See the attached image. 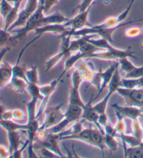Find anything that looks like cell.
I'll return each mask as SVG.
<instances>
[{
	"instance_id": "8d00e7d4",
	"label": "cell",
	"mask_w": 143,
	"mask_h": 158,
	"mask_svg": "<svg viewBox=\"0 0 143 158\" xmlns=\"http://www.w3.org/2000/svg\"><path fill=\"white\" fill-rule=\"evenodd\" d=\"M59 0H39V4L43 7L44 12L47 13L52 9L55 4H57Z\"/></svg>"
},
{
	"instance_id": "4dcf8cb0",
	"label": "cell",
	"mask_w": 143,
	"mask_h": 158,
	"mask_svg": "<svg viewBox=\"0 0 143 158\" xmlns=\"http://www.w3.org/2000/svg\"><path fill=\"white\" fill-rule=\"evenodd\" d=\"M118 62L119 68L121 69V71L125 72L126 73H128L130 72H131L136 67V66L129 60V57H124V58L120 59L118 61Z\"/></svg>"
},
{
	"instance_id": "ba28073f",
	"label": "cell",
	"mask_w": 143,
	"mask_h": 158,
	"mask_svg": "<svg viewBox=\"0 0 143 158\" xmlns=\"http://www.w3.org/2000/svg\"><path fill=\"white\" fill-rule=\"evenodd\" d=\"M59 140L60 136L59 134L51 133L47 131V134L43 139H36L33 144V147L34 146H43L51 152H54L57 156H59V157H65V155L62 153L59 148Z\"/></svg>"
},
{
	"instance_id": "bcb514c9",
	"label": "cell",
	"mask_w": 143,
	"mask_h": 158,
	"mask_svg": "<svg viewBox=\"0 0 143 158\" xmlns=\"http://www.w3.org/2000/svg\"><path fill=\"white\" fill-rule=\"evenodd\" d=\"M140 109H141V110H142V113H143V106H142V107H141V108H140Z\"/></svg>"
},
{
	"instance_id": "ac0fdd59",
	"label": "cell",
	"mask_w": 143,
	"mask_h": 158,
	"mask_svg": "<svg viewBox=\"0 0 143 158\" xmlns=\"http://www.w3.org/2000/svg\"><path fill=\"white\" fill-rule=\"evenodd\" d=\"M22 130H15L7 131L8 139H9L10 156L14 152L17 151L20 148V131Z\"/></svg>"
},
{
	"instance_id": "83f0119b",
	"label": "cell",
	"mask_w": 143,
	"mask_h": 158,
	"mask_svg": "<svg viewBox=\"0 0 143 158\" xmlns=\"http://www.w3.org/2000/svg\"><path fill=\"white\" fill-rule=\"evenodd\" d=\"M131 134L143 143V127L138 119L131 120Z\"/></svg>"
},
{
	"instance_id": "6da1fadb",
	"label": "cell",
	"mask_w": 143,
	"mask_h": 158,
	"mask_svg": "<svg viewBox=\"0 0 143 158\" xmlns=\"http://www.w3.org/2000/svg\"><path fill=\"white\" fill-rule=\"evenodd\" d=\"M44 12L43 7L39 4L38 9H36L34 14L27 20L25 25L20 28V30H14L10 31L11 34H15L12 36L11 42L19 41L25 39L30 31H35L36 29L42 27V26L50 25V24H60L68 22L69 19L65 17L64 15L55 13L50 15H46Z\"/></svg>"
},
{
	"instance_id": "ffe728a7",
	"label": "cell",
	"mask_w": 143,
	"mask_h": 158,
	"mask_svg": "<svg viewBox=\"0 0 143 158\" xmlns=\"http://www.w3.org/2000/svg\"><path fill=\"white\" fill-rule=\"evenodd\" d=\"M86 58V54L80 51H78L76 52H73L69 55V57L67 60L64 63V68H63V73H66L70 70L77 62L80 61V60Z\"/></svg>"
},
{
	"instance_id": "2e32d148",
	"label": "cell",
	"mask_w": 143,
	"mask_h": 158,
	"mask_svg": "<svg viewBox=\"0 0 143 158\" xmlns=\"http://www.w3.org/2000/svg\"><path fill=\"white\" fill-rule=\"evenodd\" d=\"M118 67L119 62L118 61H116V62L112 63V64H111L106 70H105L104 72L100 71V78H101V87H100V90L98 92L97 95L96 97H94V99H96L97 97L100 95V94L102 93V92L104 90V89L108 88L110 81L112 80V78L114 73H115V72Z\"/></svg>"
},
{
	"instance_id": "9a60e30c",
	"label": "cell",
	"mask_w": 143,
	"mask_h": 158,
	"mask_svg": "<svg viewBox=\"0 0 143 158\" xmlns=\"http://www.w3.org/2000/svg\"><path fill=\"white\" fill-rule=\"evenodd\" d=\"M76 69L78 70L79 73L83 78V82H87L90 83L93 79L94 76L96 73L94 66L92 62L83 60L78 63Z\"/></svg>"
},
{
	"instance_id": "b9f144b4",
	"label": "cell",
	"mask_w": 143,
	"mask_h": 158,
	"mask_svg": "<svg viewBox=\"0 0 143 158\" xmlns=\"http://www.w3.org/2000/svg\"><path fill=\"white\" fill-rule=\"evenodd\" d=\"M4 120H13V115H12V110H5L2 119Z\"/></svg>"
},
{
	"instance_id": "836d02e7",
	"label": "cell",
	"mask_w": 143,
	"mask_h": 158,
	"mask_svg": "<svg viewBox=\"0 0 143 158\" xmlns=\"http://www.w3.org/2000/svg\"><path fill=\"white\" fill-rule=\"evenodd\" d=\"M10 32L5 31L4 29H0V47H2L11 42L12 35Z\"/></svg>"
},
{
	"instance_id": "52a82bcc",
	"label": "cell",
	"mask_w": 143,
	"mask_h": 158,
	"mask_svg": "<svg viewBox=\"0 0 143 158\" xmlns=\"http://www.w3.org/2000/svg\"><path fill=\"white\" fill-rule=\"evenodd\" d=\"M117 93L124 99L126 105L141 108L143 106V89L119 88Z\"/></svg>"
},
{
	"instance_id": "9c48e42d",
	"label": "cell",
	"mask_w": 143,
	"mask_h": 158,
	"mask_svg": "<svg viewBox=\"0 0 143 158\" xmlns=\"http://www.w3.org/2000/svg\"><path fill=\"white\" fill-rule=\"evenodd\" d=\"M63 104H59L50 108L49 110L46 112V117L43 123L39 127L40 130H47L55 127L64 117V113L62 110Z\"/></svg>"
},
{
	"instance_id": "8fae6325",
	"label": "cell",
	"mask_w": 143,
	"mask_h": 158,
	"mask_svg": "<svg viewBox=\"0 0 143 158\" xmlns=\"http://www.w3.org/2000/svg\"><path fill=\"white\" fill-rule=\"evenodd\" d=\"M112 109L115 110V114H117L121 117L133 120L138 119V118L142 116V111L140 108L137 106H132L126 105V106H122L118 104H114L112 105Z\"/></svg>"
},
{
	"instance_id": "7bdbcfd3",
	"label": "cell",
	"mask_w": 143,
	"mask_h": 158,
	"mask_svg": "<svg viewBox=\"0 0 143 158\" xmlns=\"http://www.w3.org/2000/svg\"><path fill=\"white\" fill-rule=\"evenodd\" d=\"M10 50V47H8L6 46L4 47V48H2V50L1 51H0V66H1L2 63V60H3L4 55H6L8 52H9Z\"/></svg>"
},
{
	"instance_id": "cb8c5ba5",
	"label": "cell",
	"mask_w": 143,
	"mask_h": 158,
	"mask_svg": "<svg viewBox=\"0 0 143 158\" xmlns=\"http://www.w3.org/2000/svg\"><path fill=\"white\" fill-rule=\"evenodd\" d=\"M121 87L125 88H143V76L138 78H121Z\"/></svg>"
},
{
	"instance_id": "f6af8a7d",
	"label": "cell",
	"mask_w": 143,
	"mask_h": 158,
	"mask_svg": "<svg viewBox=\"0 0 143 158\" xmlns=\"http://www.w3.org/2000/svg\"><path fill=\"white\" fill-rule=\"evenodd\" d=\"M10 3H13V4H17V3H22V0H8Z\"/></svg>"
},
{
	"instance_id": "f546056e",
	"label": "cell",
	"mask_w": 143,
	"mask_h": 158,
	"mask_svg": "<svg viewBox=\"0 0 143 158\" xmlns=\"http://www.w3.org/2000/svg\"><path fill=\"white\" fill-rule=\"evenodd\" d=\"M116 138L115 136L109 135V134H104L105 145L111 151H116L119 148V143Z\"/></svg>"
},
{
	"instance_id": "d6986e66",
	"label": "cell",
	"mask_w": 143,
	"mask_h": 158,
	"mask_svg": "<svg viewBox=\"0 0 143 158\" xmlns=\"http://www.w3.org/2000/svg\"><path fill=\"white\" fill-rule=\"evenodd\" d=\"M70 51L69 49L67 50H61V51L57 52L56 55H53V56L50 57V59L47 60L46 62V65H45V67H46V72H48V71L51 70L55 67V66H56L59 61L62 60V57L64 56H67V55H70Z\"/></svg>"
},
{
	"instance_id": "5bb4252c",
	"label": "cell",
	"mask_w": 143,
	"mask_h": 158,
	"mask_svg": "<svg viewBox=\"0 0 143 158\" xmlns=\"http://www.w3.org/2000/svg\"><path fill=\"white\" fill-rule=\"evenodd\" d=\"M68 26L67 22L65 23H60V24H50L47 25L42 26L34 31L36 35L41 37L42 35L46 33H53L59 34V35H63L69 30L68 28Z\"/></svg>"
},
{
	"instance_id": "60d3db41",
	"label": "cell",
	"mask_w": 143,
	"mask_h": 158,
	"mask_svg": "<svg viewBox=\"0 0 143 158\" xmlns=\"http://www.w3.org/2000/svg\"><path fill=\"white\" fill-rule=\"evenodd\" d=\"M10 157V152L6 146L0 144V158H7Z\"/></svg>"
},
{
	"instance_id": "e575fe53",
	"label": "cell",
	"mask_w": 143,
	"mask_h": 158,
	"mask_svg": "<svg viewBox=\"0 0 143 158\" xmlns=\"http://www.w3.org/2000/svg\"><path fill=\"white\" fill-rule=\"evenodd\" d=\"M142 33V30L138 27H132L126 30L124 35L127 38H135Z\"/></svg>"
},
{
	"instance_id": "603a6c76",
	"label": "cell",
	"mask_w": 143,
	"mask_h": 158,
	"mask_svg": "<svg viewBox=\"0 0 143 158\" xmlns=\"http://www.w3.org/2000/svg\"><path fill=\"white\" fill-rule=\"evenodd\" d=\"M9 84L10 87H11L15 92H17V93L20 94L25 93L26 89H27L29 85L27 81L24 80V79L18 77H14V76L12 77Z\"/></svg>"
},
{
	"instance_id": "8992f818",
	"label": "cell",
	"mask_w": 143,
	"mask_h": 158,
	"mask_svg": "<svg viewBox=\"0 0 143 158\" xmlns=\"http://www.w3.org/2000/svg\"><path fill=\"white\" fill-rule=\"evenodd\" d=\"M39 5V0H27L24 9L19 11L16 20L9 28L8 31L10 32L18 27H24L30 18L38 9Z\"/></svg>"
},
{
	"instance_id": "277c9868",
	"label": "cell",
	"mask_w": 143,
	"mask_h": 158,
	"mask_svg": "<svg viewBox=\"0 0 143 158\" xmlns=\"http://www.w3.org/2000/svg\"><path fill=\"white\" fill-rule=\"evenodd\" d=\"M124 57H131V58L136 59L134 56V52L132 51L131 48L126 50L119 49L115 48L112 50H100L93 52L89 56L88 58H95L99 60H108V61H119L120 59Z\"/></svg>"
},
{
	"instance_id": "5b68a950",
	"label": "cell",
	"mask_w": 143,
	"mask_h": 158,
	"mask_svg": "<svg viewBox=\"0 0 143 158\" xmlns=\"http://www.w3.org/2000/svg\"><path fill=\"white\" fill-rule=\"evenodd\" d=\"M121 77L120 76V68L118 67L115 72V73H114L112 78V80L110 81L109 85L108 86V94L99 102L93 105L95 110H96L99 115L105 113L110 97L115 93H116V90H117L118 88L121 87Z\"/></svg>"
},
{
	"instance_id": "7a4b0ae2",
	"label": "cell",
	"mask_w": 143,
	"mask_h": 158,
	"mask_svg": "<svg viewBox=\"0 0 143 158\" xmlns=\"http://www.w3.org/2000/svg\"><path fill=\"white\" fill-rule=\"evenodd\" d=\"M60 140H77L85 143L90 146L96 147L102 152L105 146L104 141V134L96 128H83L80 132L72 135L61 136Z\"/></svg>"
},
{
	"instance_id": "3957f363",
	"label": "cell",
	"mask_w": 143,
	"mask_h": 158,
	"mask_svg": "<svg viewBox=\"0 0 143 158\" xmlns=\"http://www.w3.org/2000/svg\"><path fill=\"white\" fill-rule=\"evenodd\" d=\"M83 112V109L82 107L76 106V105L68 104V109L67 111L64 113V117L62 120L60 121L55 127L47 130V131L54 134L62 132L70 123H76L82 118Z\"/></svg>"
},
{
	"instance_id": "f907efd6",
	"label": "cell",
	"mask_w": 143,
	"mask_h": 158,
	"mask_svg": "<svg viewBox=\"0 0 143 158\" xmlns=\"http://www.w3.org/2000/svg\"><path fill=\"white\" fill-rule=\"evenodd\" d=\"M142 32H143V27H142Z\"/></svg>"
},
{
	"instance_id": "ab89813d",
	"label": "cell",
	"mask_w": 143,
	"mask_h": 158,
	"mask_svg": "<svg viewBox=\"0 0 143 158\" xmlns=\"http://www.w3.org/2000/svg\"><path fill=\"white\" fill-rule=\"evenodd\" d=\"M99 123L100 124V125L103 127H103H104L105 125H107L108 123H110L109 118H108L106 113H104V114L99 115Z\"/></svg>"
},
{
	"instance_id": "ee69618b",
	"label": "cell",
	"mask_w": 143,
	"mask_h": 158,
	"mask_svg": "<svg viewBox=\"0 0 143 158\" xmlns=\"http://www.w3.org/2000/svg\"><path fill=\"white\" fill-rule=\"evenodd\" d=\"M5 110H5L3 105H2L1 104H0V120L2 119V116H3V114H4Z\"/></svg>"
},
{
	"instance_id": "e0dca14e",
	"label": "cell",
	"mask_w": 143,
	"mask_h": 158,
	"mask_svg": "<svg viewBox=\"0 0 143 158\" xmlns=\"http://www.w3.org/2000/svg\"><path fill=\"white\" fill-rule=\"evenodd\" d=\"M13 77V66L6 62H3L0 66V89L4 88Z\"/></svg>"
},
{
	"instance_id": "30bf717a",
	"label": "cell",
	"mask_w": 143,
	"mask_h": 158,
	"mask_svg": "<svg viewBox=\"0 0 143 158\" xmlns=\"http://www.w3.org/2000/svg\"><path fill=\"white\" fill-rule=\"evenodd\" d=\"M64 74L65 73L62 72V74L59 75V77L57 78L56 79H55V80L52 81L50 83L47 84V85H45L40 86V93L41 94V95L43 96V99L41 100L40 106L39 108L38 111H37V115H36L37 119H39V118L41 116L42 114H43L47 104L48 103V101L50 98V97H51V95L53 94L55 89H56L58 84H59L61 79H62L63 76Z\"/></svg>"
},
{
	"instance_id": "d590c367",
	"label": "cell",
	"mask_w": 143,
	"mask_h": 158,
	"mask_svg": "<svg viewBox=\"0 0 143 158\" xmlns=\"http://www.w3.org/2000/svg\"><path fill=\"white\" fill-rule=\"evenodd\" d=\"M143 76V67H136L134 69L126 73L125 76V78H138Z\"/></svg>"
},
{
	"instance_id": "1f68e13d",
	"label": "cell",
	"mask_w": 143,
	"mask_h": 158,
	"mask_svg": "<svg viewBox=\"0 0 143 158\" xmlns=\"http://www.w3.org/2000/svg\"><path fill=\"white\" fill-rule=\"evenodd\" d=\"M115 115L116 117V122L115 125V128L117 131V134H120L126 133V124L124 118L117 114H115Z\"/></svg>"
},
{
	"instance_id": "f35d334b",
	"label": "cell",
	"mask_w": 143,
	"mask_h": 158,
	"mask_svg": "<svg viewBox=\"0 0 143 158\" xmlns=\"http://www.w3.org/2000/svg\"><path fill=\"white\" fill-rule=\"evenodd\" d=\"M93 2L94 0H83L81 4L79 5V6L77 9H78L79 12L84 11V10L89 9L90 7H92V4L93 3Z\"/></svg>"
},
{
	"instance_id": "4fadbf2b",
	"label": "cell",
	"mask_w": 143,
	"mask_h": 158,
	"mask_svg": "<svg viewBox=\"0 0 143 158\" xmlns=\"http://www.w3.org/2000/svg\"><path fill=\"white\" fill-rule=\"evenodd\" d=\"M92 98L89 100L88 103L86 104L85 106L83 108V115H82V118L83 120L88 121L89 123H94L96 127L99 129V130L101 131L103 134H105L104 130H103V127L100 125L99 123V114H98L97 111L94 108L93 105H92Z\"/></svg>"
},
{
	"instance_id": "681fc988",
	"label": "cell",
	"mask_w": 143,
	"mask_h": 158,
	"mask_svg": "<svg viewBox=\"0 0 143 158\" xmlns=\"http://www.w3.org/2000/svg\"><path fill=\"white\" fill-rule=\"evenodd\" d=\"M140 20H143V19H142V20H138L137 21H140Z\"/></svg>"
},
{
	"instance_id": "484cf974",
	"label": "cell",
	"mask_w": 143,
	"mask_h": 158,
	"mask_svg": "<svg viewBox=\"0 0 143 158\" xmlns=\"http://www.w3.org/2000/svg\"><path fill=\"white\" fill-rule=\"evenodd\" d=\"M124 156L125 157H143V146L130 147L124 146Z\"/></svg>"
},
{
	"instance_id": "44dd1931",
	"label": "cell",
	"mask_w": 143,
	"mask_h": 158,
	"mask_svg": "<svg viewBox=\"0 0 143 158\" xmlns=\"http://www.w3.org/2000/svg\"><path fill=\"white\" fill-rule=\"evenodd\" d=\"M0 126L3 127L6 131H15V130H22L26 131L27 129V125L26 124H19L11 120H0Z\"/></svg>"
},
{
	"instance_id": "d4e9b609",
	"label": "cell",
	"mask_w": 143,
	"mask_h": 158,
	"mask_svg": "<svg viewBox=\"0 0 143 158\" xmlns=\"http://www.w3.org/2000/svg\"><path fill=\"white\" fill-rule=\"evenodd\" d=\"M71 105H76L83 108L85 106L86 104H84L81 99L80 94V88H76L71 87L69 94V104Z\"/></svg>"
},
{
	"instance_id": "7c38bea8",
	"label": "cell",
	"mask_w": 143,
	"mask_h": 158,
	"mask_svg": "<svg viewBox=\"0 0 143 158\" xmlns=\"http://www.w3.org/2000/svg\"><path fill=\"white\" fill-rule=\"evenodd\" d=\"M91 7L84 11L79 12L72 19H69L67 22L68 26L71 31H74L85 27H89L90 25L88 22V15Z\"/></svg>"
},
{
	"instance_id": "4316f807",
	"label": "cell",
	"mask_w": 143,
	"mask_h": 158,
	"mask_svg": "<svg viewBox=\"0 0 143 158\" xmlns=\"http://www.w3.org/2000/svg\"><path fill=\"white\" fill-rule=\"evenodd\" d=\"M117 137H120L121 139L124 146L134 147L142 144L138 139H137L134 136L132 135L131 134H118Z\"/></svg>"
},
{
	"instance_id": "c3c4849f",
	"label": "cell",
	"mask_w": 143,
	"mask_h": 158,
	"mask_svg": "<svg viewBox=\"0 0 143 158\" xmlns=\"http://www.w3.org/2000/svg\"><path fill=\"white\" fill-rule=\"evenodd\" d=\"M141 48H142V49H143V44H142V46H141Z\"/></svg>"
},
{
	"instance_id": "d6a6232c",
	"label": "cell",
	"mask_w": 143,
	"mask_h": 158,
	"mask_svg": "<svg viewBox=\"0 0 143 158\" xmlns=\"http://www.w3.org/2000/svg\"><path fill=\"white\" fill-rule=\"evenodd\" d=\"M0 5H1L0 13H1V15L4 20L6 18L8 14H9V12L11 10L14 5L12 6L8 0H0Z\"/></svg>"
},
{
	"instance_id": "7402d4cb",
	"label": "cell",
	"mask_w": 143,
	"mask_h": 158,
	"mask_svg": "<svg viewBox=\"0 0 143 158\" xmlns=\"http://www.w3.org/2000/svg\"><path fill=\"white\" fill-rule=\"evenodd\" d=\"M21 3H17L14 4V6L9 14H8L6 18L4 19V30L5 31H7L9 30V28L11 26V25L14 23L15 20H16L18 14H19V9Z\"/></svg>"
},
{
	"instance_id": "7dc6e473",
	"label": "cell",
	"mask_w": 143,
	"mask_h": 158,
	"mask_svg": "<svg viewBox=\"0 0 143 158\" xmlns=\"http://www.w3.org/2000/svg\"><path fill=\"white\" fill-rule=\"evenodd\" d=\"M0 10H1V5H0ZM0 15H1V13H0ZM0 29H1V27H0Z\"/></svg>"
},
{
	"instance_id": "74e56055",
	"label": "cell",
	"mask_w": 143,
	"mask_h": 158,
	"mask_svg": "<svg viewBox=\"0 0 143 158\" xmlns=\"http://www.w3.org/2000/svg\"><path fill=\"white\" fill-rule=\"evenodd\" d=\"M12 115L14 120H22L26 118V114L25 112L20 109L12 110Z\"/></svg>"
},
{
	"instance_id": "f1b7e54d",
	"label": "cell",
	"mask_w": 143,
	"mask_h": 158,
	"mask_svg": "<svg viewBox=\"0 0 143 158\" xmlns=\"http://www.w3.org/2000/svg\"><path fill=\"white\" fill-rule=\"evenodd\" d=\"M26 76L30 83H36L39 82V73L37 66H31L29 69L26 70Z\"/></svg>"
}]
</instances>
